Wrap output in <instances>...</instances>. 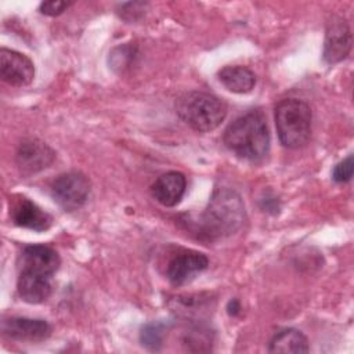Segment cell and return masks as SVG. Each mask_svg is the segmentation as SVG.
Instances as JSON below:
<instances>
[{"label":"cell","mask_w":354,"mask_h":354,"mask_svg":"<svg viewBox=\"0 0 354 354\" xmlns=\"http://www.w3.org/2000/svg\"><path fill=\"white\" fill-rule=\"evenodd\" d=\"M223 138L230 151L252 162L261 160L270 149V131L260 111H250L235 119L225 129Z\"/></svg>","instance_id":"1"},{"label":"cell","mask_w":354,"mask_h":354,"mask_svg":"<svg viewBox=\"0 0 354 354\" xmlns=\"http://www.w3.org/2000/svg\"><path fill=\"white\" fill-rule=\"evenodd\" d=\"M246 212L241 195L230 188H217L201 216V232L218 239L236 232L245 223Z\"/></svg>","instance_id":"2"},{"label":"cell","mask_w":354,"mask_h":354,"mask_svg":"<svg viewBox=\"0 0 354 354\" xmlns=\"http://www.w3.org/2000/svg\"><path fill=\"white\" fill-rule=\"evenodd\" d=\"M178 116L195 131L209 133L217 129L227 115V105L218 97L205 91H189L177 100Z\"/></svg>","instance_id":"3"},{"label":"cell","mask_w":354,"mask_h":354,"mask_svg":"<svg viewBox=\"0 0 354 354\" xmlns=\"http://www.w3.org/2000/svg\"><path fill=\"white\" fill-rule=\"evenodd\" d=\"M275 126L281 144L290 149L304 147L311 136V109L307 102L286 98L275 106Z\"/></svg>","instance_id":"4"},{"label":"cell","mask_w":354,"mask_h":354,"mask_svg":"<svg viewBox=\"0 0 354 354\" xmlns=\"http://www.w3.org/2000/svg\"><path fill=\"white\" fill-rule=\"evenodd\" d=\"M90 194V181L80 171H69L58 176L51 184V195L57 205L66 212L82 207Z\"/></svg>","instance_id":"5"},{"label":"cell","mask_w":354,"mask_h":354,"mask_svg":"<svg viewBox=\"0 0 354 354\" xmlns=\"http://www.w3.org/2000/svg\"><path fill=\"white\" fill-rule=\"evenodd\" d=\"M351 30L343 17H332L326 25L324 41V59L326 64L343 61L351 50Z\"/></svg>","instance_id":"6"},{"label":"cell","mask_w":354,"mask_h":354,"mask_svg":"<svg viewBox=\"0 0 354 354\" xmlns=\"http://www.w3.org/2000/svg\"><path fill=\"white\" fill-rule=\"evenodd\" d=\"M55 158V152L36 138L24 140L17 149V166L22 174L30 176L47 169Z\"/></svg>","instance_id":"7"},{"label":"cell","mask_w":354,"mask_h":354,"mask_svg":"<svg viewBox=\"0 0 354 354\" xmlns=\"http://www.w3.org/2000/svg\"><path fill=\"white\" fill-rule=\"evenodd\" d=\"M0 75L7 84L24 87L33 80L35 66L25 54L3 47L0 50Z\"/></svg>","instance_id":"8"},{"label":"cell","mask_w":354,"mask_h":354,"mask_svg":"<svg viewBox=\"0 0 354 354\" xmlns=\"http://www.w3.org/2000/svg\"><path fill=\"white\" fill-rule=\"evenodd\" d=\"M209 259L196 250H184L176 254L167 264L166 275L169 281L176 285H184L189 282L196 274L206 270Z\"/></svg>","instance_id":"9"},{"label":"cell","mask_w":354,"mask_h":354,"mask_svg":"<svg viewBox=\"0 0 354 354\" xmlns=\"http://www.w3.org/2000/svg\"><path fill=\"white\" fill-rule=\"evenodd\" d=\"M3 333L19 342H43L51 335V326L44 319L10 317L1 322Z\"/></svg>","instance_id":"10"},{"label":"cell","mask_w":354,"mask_h":354,"mask_svg":"<svg viewBox=\"0 0 354 354\" xmlns=\"http://www.w3.org/2000/svg\"><path fill=\"white\" fill-rule=\"evenodd\" d=\"M58 253L46 245H28L19 254V271H32L44 275H54L59 268Z\"/></svg>","instance_id":"11"},{"label":"cell","mask_w":354,"mask_h":354,"mask_svg":"<svg viewBox=\"0 0 354 354\" xmlns=\"http://www.w3.org/2000/svg\"><path fill=\"white\" fill-rule=\"evenodd\" d=\"M10 216L14 224L32 231H46L53 224V217L40 206L25 196H19L10 207Z\"/></svg>","instance_id":"12"},{"label":"cell","mask_w":354,"mask_h":354,"mask_svg":"<svg viewBox=\"0 0 354 354\" xmlns=\"http://www.w3.org/2000/svg\"><path fill=\"white\" fill-rule=\"evenodd\" d=\"M19 297L30 304L46 301L53 293V277L21 270L17 281Z\"/></svg>","instance_id":"13"},{"label":"cell","mask_w":354,"mask_h":354,"mask_svg":"<svg viewBox=\"0 0 354 354\" xmlns=\"http://www.w3.org/2000/svg\"><path fill=\"white\" fill-rule=\"evenodd\" d=\"M187 188L185 176L180 171H167L160 174L151 187V194L160 205L166 207L176 206L184 196Z\"/></svg>","instance_id":"14"},{"label":"cell","mask_w":354,"mask_h":354,"mask_svg":"<svg viewBox=\"0 0 354 354\" xmlns=\"http://www.w3.org/2000/svg\"><path fill=\"white\" fill-rule=\"evenodd\" d=\"M217 76L225 88L236 94L249 93L256 84L254 73L242 65H227L218 71Z\"/></svg>","instance_id":"15"},{"label":"cell","mask_w":354,"mask_h":354,"mask_svg":"<svg viewBox=\"0 0 354 354\" xmlns=\"http://www.w3.org/2000/svg\"><path fill=\"white\" fill-rule=\"evenodd\" d=\"M310 350L307 337L297 329L288 328L278 332L270 342V353H307Z\"/></svg>","instance_id":"16"},{"label":"cell","mask_w":354,"mask_h":354,"mask_svg":"<svg viewBox=\"0 0 354 354\" xmlns=\"http://www.w3.org/2000/svg\"><path fill=\"white\" fill-rule=\"evenodd\" d=\"M209 297H203L202 295H185V296H177L173 299L174 306L171 308L183 315V317H192L194 314H198V310L205 308L207 306Z\"/></svg>","instance_id":"17"},{"label":"cell","mask_w":354,"mask_h":354,"mask_svg":"<svg viewBox=\"0 0 354 354\" xmlns=\"http://www.w3.org/2000/svg\"><path fill=\"white\" fill-rule=\"evenodd\" d=\"M165 336V326L163 324H148L141 329L140 340L142 346L149 350H159Z\"/></svg>","instance_id":"18"},{"label":"cell","mask_w":354,"mask_h":354,"mask_svg":"<svg viewBox=\"0 0 354 354\" xmlns=\"http://www.w3.org/2000/svg\"><path fill=\"white\" fill-rule=\"evenodd\" d=\"M353 177V156H347L344 160L339 162L333 171H332V178L336 183H347Z\"/></svg>","instance_id":"19"},{"label":"cell","mask_w":354,"mask_h":354,"mask_svg":"<svg viewBox=\"0 0 354 354\" xmlns=\"http://www.w3.org/2000/svg\"><path fill=\"white\" fill-rule=\"evenodd\" d=\"M69 6H71V3H66V1H55V0H51V1H43V3L39 6V10H40V12L44 14V15L55 17V15L62 14Z\"/></svg>","instance_id":"20"}]
</instances>
